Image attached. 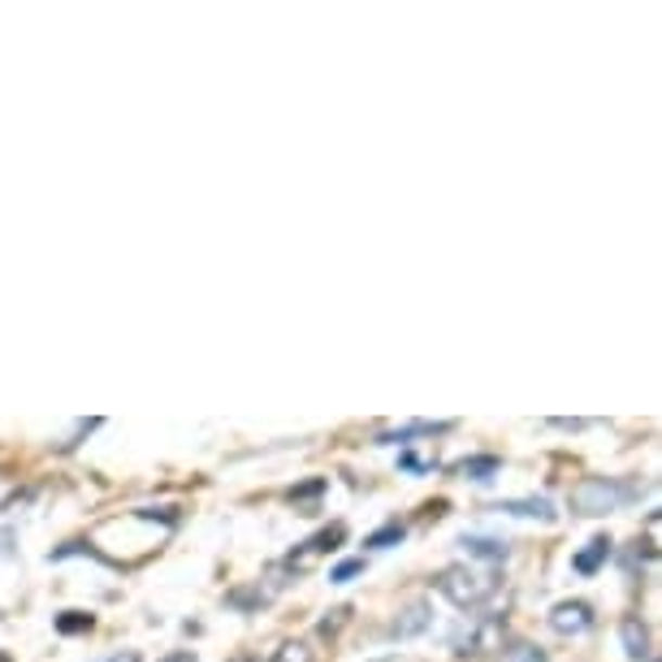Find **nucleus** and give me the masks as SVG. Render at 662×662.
I'll use <instances>...</instances> for the list:
<instances>
[{
    "instance_id": "dca6fc26",
    "label": "nucleus",
    "mask_w": 662,
    "mask_h": 662,
    "mask_svg": "<svg viewBox=\"0 0 662 662\" xmlns=\"http://www.w3.org/2000/svg\"><path fill=\"white\" fill-rule=\"evenodd\" d=\"M56 628H61V633H82V628H91V615H74V611H69V615L56 620Z\"/></svg>"
},
{
    "instance_id": "f3484780",
    "label": "nucleus",
    "mask_w": 662,
    "mask_h": 662,
    "mask_svg": "<svg viewBox=\"0 0 662 662\" xmlns=\"http://www.w3.org/2000/svg\"><path fill=\"white\" fill-rule=\"evenodd\" d=\"M346 620H351V607H338V611H333V620H326V624H321V633H326V637H333V633H338Z\"/></svg>"
},
{
    "instance_id": "6ab92c4d",
    "label": "nucleus",
    "mask_w": 662,
    "mask_h": 662,
    "mask_svg": "<svg viewBox=\"0 0 662 662\" xmlns=\"http://www.w3.org/2000/svg\"><path fill=\"white\" fill-rule=\"evenodd\" d=\"M104 662H139L135 654H113V659H104Z\"/></svg>"
},
{
    "instance_id": "20e7f679",
    "label": "nucleus",
    "mask_w": 662,
    "mask_h": 662,
    "mask_svg": "<svg viewBox=\"0 0 662 662\" xmlns=\"http://www.w3.org/2000/svg\"><path fill=\"white\" fill-rule=\"evenodd\" d=\"M550 628L563 633V637H581L594 628V607L589 602H559L550 611Z\"/></svg>"
},
{
    "instance_id": "f03ea898",
    "label": "nucleus",
    "mask_w": 662,
    "mask_h": 662,
    "mask_svg": "<svg viewBox=\"0 0 662 662\" xmlns=\"http://www.w3.org/2000/svg\"><path fill=\"white\" fill-rule=\"evenodd\" d=\"M628 498H633L628 485L607 481V476H585V481L572 489V511H581V515H607V511L624 507Z\"/></svg>"
},
{
    "instance_id": "aec40b11",
    "label": "nucleus",
    "mask_w": 662,
    "mask_h": 662,
    "mask_svg": "<svg viewBox=\"0 0 662 662\" xmlns=\"http://www.w3.org/2000/svg\"><path fill=\"white\" fill-rule=\"evenodd\" d=\"M659 662H662V659H659Z\"/></svg>"
},
{
    "instance_id": "f8f14e48",
    "label": "nucleus",
    "mask_w": 662,
    "mask_h": 662,
    "mask_svg": "<svg viewBox=\"0 0 662 662\" xmlns=\"http://www.w3.org/2000/svg\"><path fill=\"white\" fill-rule=\"evenodd\" d=\"M403 533H407L403 524H385V529H377V533H372L364 546H372V550H385V546H398V542H403Z\"/></svg>"
},
{
    "instance_id": "1a4fd4ad",
    "label": "nucleus",
    "mask_w": 662,
    "mask_h": 662,
    "mask_svg": "<svg viewBox=\"0 0 662 662\" xmlns=\"http://www.w3.org/2000/svg\"><path fill=\"white\" fill-rule=\"evenodd\" d=\"M424 624H429V611L416 602V607H407V611H403V620H394V628H390V633H394V637H411V633H420Z\"/></svg>"
},
{
    "instance_id": "6e6552de",
    "label": "nucleus",
    "mask_w": 662,
    "mask_h": 662,
    "mask_svg": "<svg viewBox=\"0 0 662 662\" xmlns=\"http://www.w3.org/2000/svg\"><path fill=\"white\" fill-rule=\"evenodd\" d=\"M607 555H611V542H607V537H594V542H589V550H585V555H576V572H585V576H589V572H598V568L607 563Z\"/></svg>"
},
{
    "instance_id": "0eeeda50",
    "label": "nucleus",
    "mask_w": 662,
    "mask_h": 662,
    "mask_svg": "<svg viewBox=\"0 0 662 662\" xmlns=\"http://www.w3.org/2000/svg\"><path fill=\"white\" fill-rule=\"evenodd\" d=\"M498 468H502V463H498L494 455H472V459H463L455 472H459V476H472V481H489Z\"/></svg>"
},
{
    "instance_id": "423d86ee",
    "label": "nucleus",
    "mask_w": 662,
    "mask_h": 662,
    "mask_svg": "<svg viewBox=\"0 0 662 662\" xmlns=\"http://www.w3.org/2000/svg\"><path fill=\"white\" fill-rule=\"evenodd\" d=\"M620 633H624V650H628L633 659H646V654H650V633L641 628V620H624Z\"/></svg>"
},
{
    "instance_id": "2eb2a0df",
    "label": "nucleus",
    "mask_w": 662,
    "mask_h": 662,
    "mask_svg": "<svg viewBox=\"0 0 662 662\" xmlns=\"http://www.w3.org/2000/svg\"><path fill=\"white\" fill-rule=\"evenodd\" d=\"M359 572H364V559H346V563H338V568H333L330 581H333V585H346V581H351V576H359Z\"/></svg>"
},
{
    "instance_id": "f257e3e1",
    "label": "nucleus",
    "mask_w": 662,
    "mask_h": 662,
    "mask_svg": "<svg viewBox=\"0 0 662 662\" xmlns=\"http://www.w3.org/2000/svg\"><path fill=\"white\" fill-rule=\"evenodd\" d=\"M437 594H442L446 602H455L459 611H476V607H485V602L498 594V581H494L489 572H476V568H468V563H455V568H446V572L437 576Z\"/></svg>"
},
{
    "instance_id": "39448f33",
    "label": "nucleus",
    "mask_w": 662,
    "mask_h": 662,
    "mask_svg": "<svg viewBox=\"0 0 662 662\" xmlns=\"http://www.w3.org/2000/svg\"><path fill=\"white\" fill-rule=\"evenodd\" d=\"M459 546H463L468 555H476V559H489V563H502V559H507V546L494 542V537H463Z\"/></svg>"
},
{
    "instance_id": "4468645a",
    "label": "nucleus",
    "mask_w": 662,
    "mask_h": 662,
    "mask_svg": "<svg viewBox=\"0 0 662 662\" xmlns=\"http://www.w3.org/2000/svg\"><path fill=\"white\" fill-rule=\"evenodd\" d=\"M502 662H546V654H542L537 646H524V641H520V646H511V650L502 654Z\"/></svg>"
},
{
    "instance_id": "9b49d317",
    "label": "nucleus",
    "mask_w": 662,
    "mask_h": 662,
    "mask_svg": "<svg viewBox=\"0 0 662 662\" xmlns=\"http://www.w3.org/2000/svg\"><path fill=\"white\" fill-rule=\"evenodd\" d=\"M450 424H403V429H394V433H381V442H407V437H416V433H446Z\"/></svg>"
},
{
    "instance_id": "7ed1b4c3",
    "label": "nucleus",
    "mask_w": 662,
    "mask_h": 662,
    "mask_svg": "<svg viewBox=\"0 0 662 662\" xmlns=\"http://www.w3.org/2000/svg\"><path fill=\"white\" fill-rule=\"evenodd\" d=\"M342 537H346V529H342V524H333V529H321L317 537H308L300 550H291V555H287L282 572H295V576H300V572H308V568H313L321 555L338 550V542H342Z\"/></svg>"
},
{
    "instance_id": "ddd939ff",
    "label": "nucleus",
    "mask_w": 662,
    "mask_h": 662,
    "mask_svg": "<svg viewBox=\"0 0 662 662\" xmlns=\"http://www.w3.org/2000/svg\"><path fill=\"white\" fill-rule=\"evenodd\" d=\"M269 662H313V650H308L304 641H287Z\"/></svg>"
},
{
    "instance_id": "9d476101",
    "label": "nucleus",
    "mask_w": 662,
    "mask_h": 662,
    "mask_svg": "<svg viewBox=\"0 0 662 662\" xmlns=\"http://www.w3.org/2000/svg\"><path fill=\"white\" fill-rule=\"evenodd\" d=\"M498 511H511V515H537V520H555L550 502L546 498H524V502H502Z\"/></svg>"
},
{
    "instance_id": "a211bd4d",
    "label": "nucleus",
    "mask_w": 662,
    "mask_h": 662,
    "mask_svg": "<svg viewBox=\"0 0 662 662\" xmlns=\"http://www.w3.org/2000/svg\"><path fill=\"white\" fill-rule=\"evenodd\" d=\"M161 662H195V654H187V650H178V654H165Z\"/></svg>"
}]
</instances>
